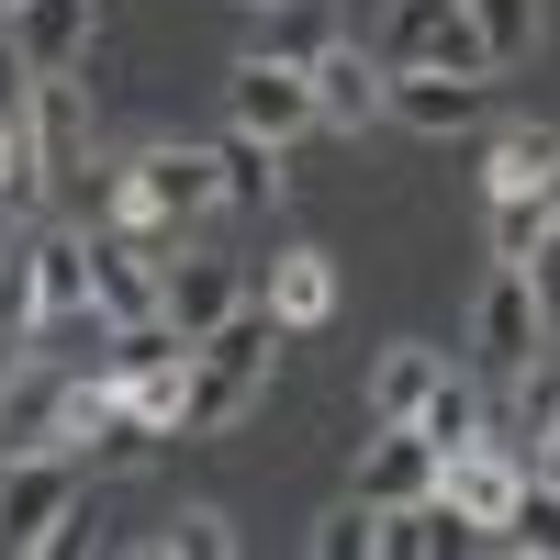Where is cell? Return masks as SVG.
Segmentation results:
<instances>
[{
  "label": "cell",
  "mask_w": 560,
  "mask_h": 560,
  "mask_svg": "<svg viewBox=\"0 0 560 560\" xmlns=\"http://www.w3.org/2000/svg\"><path fill=\"white\" fill-rule=\"evenodd\" d=\"M280 325L269 303H236L213 325V337H191V393H179V438H213V427H236V415L258 404V382H269V359H280Z\"/></svg>",
  "instance_id": "obj_1"
},
{
  "label": "cell",
  "mask_w": 560,
  "mask_h": 560,
  "mask_svg": "<svg viewBox=\"0 0 560 560\" xmlns=\"http://www.w3.org/2000/svg\"><path fill=\"white\" fill-rule=\"evenodd\" d=\"M202 213H224V191H213V147H147L135 168H113V191H102V224L147 236L158 258L191 236Z\"/></svg>",
  "instance_id": "obj_2"
},
{
  "label": "cell",
  "mask_w": 560,
  "mask_h": 560,
  "mask_svg": "<svg viewBox=\"0 0 560 560\" xmlns=\"http://www.w3.org/2000/svg\"><path fill=\"white\" fill-rule=\"evenodd\" d=\"M23 448H79V370L34 348L0 359V459H23Z\"/></svg>",
  "instance_id": "obj_3"
},
{
  "label": "cell",
  "mask_w": 560,
  "mask_h": 560,
  "mask_svg": "<svg viewBox=\"0 0 560 560\" xmlns=\"http://www.w3.org/2000/svg\"><path fill=\"white\" fill-rule=\"evenodd\" d=\"M382 68H459V79H493L482 68V34H471V0H393L382 34H370Z\"/></svg>",
  "instance_id": "obj_4"
},
{
  "label": "cell",
  "mask_w": 560,
  "mask_h": 560,
  "mask_svg": "<svg viewBox=\"0 0 560 560\" xmlns=\"http://www.w3.org/2000/svg\"><path fill=\"white\" fill-rule=\"evenodd\" d=\"M538 348H549V314H538V292H527V269L493 258L482 303H471V370H482V382H516Z\"/></svg>",
  "instance_id": "obj_5"
},
{
  "label": "cell",
  "mask_w": 560,
  "mask_h": 560,
  "mask_svg": "<svg viewBox=\"0 0 560 560\" xmlns=\"http://www.w3.org/2000/svg\"><path fill=\"white\" fill-rule=\"evenodd\" d=\"M68 504H79V448L0 459V549H45V527H57Z\"/></svg>",
  "instance_id": "obj_6"
},
{
  "label": "cell",
  "mask_w": 560,
  "mask_h": 560,
  "mask_svg": "<svg viewBox=\"0 0 560 560\" xmlns=\"http://www.w3.org/2000/svg\"><path fill=\"white\" fill-rule=\"evenodd\" d=\"M224 124L292 147V135H314V79H303L292 57H236V79H224Z\"/></svg>",
  "instance_id": "obj_7"
},
{
  "label": "cell",
  "mask_w": 560,
  "mask_h": 560,
  "mask_svg": "<svg viewBox=\"0 0 560 560\" xmlns=\"http://www.w3.org/2000/svg\"><path fill=\"white\" fill-rule=\"evenodd\" d=\"M247 303V280H236V258H202V247H168V269H158V314L179 325V337H213L224 314Z\"/></svg>",
  "instance_id": "obj_8"
},
{
  "label": "cell",
  "mask_w": 560,
  "mask_h": 560,
  "mask_svg": "<svg viewBox=\"0 0 560 560\" xmlns=\"http://www.w3.org/2000/svg\"><path fill=\"white\" fill-rule=\"evenodd\" d=\"M303 79H314V124H337V135H370V124H382V79H393V68L370 57V45H348V34H337Z\"/></svg>",
  "instance_id": "obj_9"
},
{
  "label": "cell",
  "mask_w": 560,
  "mask_h": 560,
  "mask_svg": "<svg viewBox=\"0 0 560 560\" xmlns=\"http://www.w3.org/2000/svg\"><path fill=\"white\" fill-rule=\"evenodd\" d=\"M23 124H34V147H45V168H57V179H79V168H90V135H102V113H90L79 68L34 79V90H23Z\"/></svg>",
  "instance_id": "obj_10"
},
{
  "label": "cell",
  "mask_w": 560,
  "mask_h": 560,
  "mask_svg": "<svg viewBox=\"0 0 560 560\" xmlns=\"http://www.w3.org/2000/svg\"><path fill=\"white\" fill-rule=\"evenodd\" d=\"M382 113L415 124V135H471L482 124V79H459V68H393L382 79Z\"/></svg>",
  "instance_id": "obj_11"
},
{
  "label": "cell",
  "mask_w": 560,
  "mask_h": 560,
  "mask_svg": "<svg viewBox=\"0 0 560 560\" xmlns=\"http://www.w3.org/2000/svg\"><path fill=\"white\" fill-rule=\"evenodd\" d=\"M158 247L147 236H124V224H102V236H90V303H102L113 325H135V314H158Z\"/></svg>",
  "instance_id": "obj_12"
},
{
  "label": "cell",
  "mask_w": 560,
  "mask_h": 560,
  "mask_svg": "<svg viewBox=\"0 0 560 560\" xmlns=\"http://www.w3.org/2000/svg\"><path fill=\"white\" fill-rule=\"evenodd\" d=\"M12 45H23V68L34 79H57V68H79L90 57V23H102V0H12Z\"/></svg>",
  "instance_id": "obj_13"
},
{
  "label": "cell",
  "mask_w": 560,
  "mask_h": 560,
  "mask_svg": "<svg viewBox=\"0 0 560 560\" xmlns=\"http://www.w3.org/2000/svg\"><path fill=\"white\" fill-rule=\"evenodd\" d=\"M427 493H438L427 427H370V448H359V504H427Z\"/></svg>",
  "instance_id": "obj_14"
},
{
  "label": "cell",
  "mask_w": 560,
  "mask_h": 560,
  "mask_svg": "<svg viewBox=\"0 0 560 560\" xmlns=\"http://www.w3.org/2000/svg\"><path fill=\"white\" fill-rule=\"evenodd\" d=\"M280 179H292V168H280L269 135H247V124H224V135H213V191H224V213H269V202H280Z\"/></svg>",
  "instance_id": "obj_15"
},
{
  "label": "cell",
  "mask_w": 560,
  "mask_h": 560,
  "mask_svg": "<svg viewBox=\"0 0 560 560\" xmlns=\"http://www.w3.org/2000/svg\"><path fill=\"white\" fill-rule=\"evenodd\" d=\"M269 314L292 325V337H314V325L337 314V258H325V247H292V258H269Z\"/></svg>",
  "instance_id": "obj_16"
},
{
  "label": "cell",
  "mask_w": 560,
  "mask_h": 560,
  "mask_svg": "<svg viewBox=\"0 0 560 560\" xmlns=\"http://www.w3.org/2000/svg\"><path fill=\"white\" fill-rule=\"evenodd\" d=\"M370 516H382V549H370V560H448V549L482 538V527H459L438 493H427V504H370Z\"/></svg>",
  "instance_id": "obj_17"
},
{
  "label": "cell",
  "mask_w": 560,
  "mask_h": 560,
  "mask_svg": "<svg viewBox=\"0 0 560 560\" xmlns=\"http://www.w3.org/2000/svg\"><path fill=\"white\" fill-rule=\"evenodd\" d=\"M415 427H427V448L448 459V448H471V438H493V404H482V370H438V393L415 404Z\"/></svg>",
  "instance_id": "obj_18"
},
{
  "label": "cell",
  "mask_w": 560,
  "mask_h": 560,
  "mask_svg": "<svg viewBox=\"0 0 560 560\" xmlns=\"http://www.w3.org/2000/svg\"><path fill=\"white\" fill-rule=\"evenodd\" d=\"M438 348H382V359H370V427H415V404H427L438 393Z\"/></svg>",
  "instance_id": "obj_19"
},
{
  "label": "cell",
  "mask_w": 560,
  "mask_h": 560,
  "mask_svg": "<svg viewBox=\"0 0 560 560\" xmlns=\"http://www.w3.org/2000/svg\"><path fill=\"white\" fill-rule=\"evenodd\" d=\"M12 348H34V359H57V370H102V348H113V314L102 303H68V314H34Z\"/></svg>",
  "instance_id": "obj_20"
},
{
  "label": "cell",
  "mask_w": 560,
  "mask_h": 560,
  "mask_svg": "<svg viewBox=\"0 0 560 560\" xmlns=\"http://www.w3.org/2000/svg\"><path fill=\"white\" fill-rule=\"evenodd\" d=\"M325 45H337V12H325V0H258V45H247V57H292V68H314Z\"/></svg>",
  "instance_id": "obj_21"
},
{
  "label": "cell",
  "mask_w": 560,
  "mask_h": 560,
  "mask_svg": "<svg viewBox=\"0 0 560 560\" xmlns=\"http://www.w3.org/2000/svg\"><path fill=\"white\" fill-rule=\"evenodd\" d=\"M549 158H560V124H504L493 135V191H549Z\"/></svg>",
  "instance_id": "obj_22"
},
{
  "label": "cell",
  "mask_w": 560,
  "mask_h": 560,
  "mask_svg": "<svg viewBox=\"0 0 560 560\" xmlns=\"http://www.w3.org/2000/svg\"><path fill=\"white\" fill-rule=\"evenodd\" d=\"M493 549H549L560 560V482H516V504H504V516H493Z\"/></svg>",
  "instance_id": "obj_23"
},
{
  "label": "cell",
  "mask_w": 560,
  "mask_h": 560,
  "mask_svg": "<svg viewBox=\"0 0 560 560\" xmlns=\"http://www.w3.org/2000/svg\"><path fill=\"white\" fill-rule=\"evenodd\" d=\"M147 549H168V560H236V516H224V504H179V516H158Z\"/></svg>",
  "instance_id": "obj_24"
},
{
  "label": "cell",
  "mask_w": 560,
  "mask_h": 560,
  "mask_svg": "<svg viewBox=\"0 0 560 560\" xmlns=\"http://www.w3.org/2000/svg\"><path fill=\"white\" fill-rule=\"evenodd\" d=\"M471 34H482V68L538 57V0H471Z\"/></svg>",
  "instance_id": "obj_25"
},
{
  "label": "cell",
  "mask_w": 560,
  "mask_h": 560,
  "mask_svg": "<svg viewBox=\"0 0 560 560\" xmlns=\"http://www.w3.org/2000/svg\"><path fill=\"white\" fill-rule=\"evenodd\" d=\"M504 393H516V427H504V438H549V427H560V359H549V348H538Z\"/></svg>",
  "instance_id": "obj_26"
},
{
  "label": "cell",
  "mask_w": 560,
  "mask_h": 560,
  "mask_svg": "<svg viewBox=\"0 0 560 560\" xmlns=\"http://www.w3.org/2000/svg\"><path fill=\"white\" fill-rule=\"evenodd\" d=\"M549 224H560V213H549V191H493V258H527Z\"/></svg>",
  "instance_id": "obj_27"
},
{
  "label": "cell",
  "mask_w": 560,
  "mask_h": 560,
  "mask_svg": "<svg viewBox=\"0 0 560 560\" xmlns=\"http://www.w3.org/2000/svg\"><path fill=\"white\" fill-rule=\"evenodd\" d=\"M34 325V247H0V348Z\"/></svg>",
  "instance_id": "obj_28"
},
{
  "label": "cell",
  "mask_w": 560,
  "mask_h": 560,
  "mask_svg": "<svg viewBox=\"0 0 560 560\" xmlns=\"http://www.w3.org/2000/svg\"><path fill=\"white\" fill-rule=\"evenodd\" d=\"M314 549L325 560H370V549H382V516H370V504H337V516L314 527Z\"/></svg>",
  "instance_id": "obj_29"
},
{
  "label": "cell",
  "mask_w": 560,
  "mask_h": 560,
  "mask_svg": "<svg viewBox=\"0 0 560 560\" xmlns=\"http://www.w3.org/2000/svg\"><path fill=\"white\" fill-rule=\"evenodd\" d=\"M516 269H527V292H538V314H549V348H560V224H549V236H538Z\"/></svg>",
  "instance_id": "obj_30"
},
{
  "label": "cell",
  "mask_w": 560,
  "mask_h": 560,
  "mask_svg": "<svg viewBox=\"0 0 560 560\" xmlns=\"http://www.w3.org/2000/svg\"><path fill=\"white\" fill-rule=\"evenodd\" d=\"M23 90H34V68H23V45H12V23H0V113H23Z\"/></svg>",
  "instance_id": "obj_31"
},
{
  "label": "cell",
  "mask_w": 560,
  "mask_h": 560,
  "mask_svg": "<svg viewBox=\"0 0 560 560\" xmlns=\"http://www.w3.org/2000/svg\"><path fill=\"white\" fill-rule=\"evenodd\" d=\"M527 471H538V482H560V427L538 438V459H527Z\"/></svg>",
  "instance_id": "obj_32"
},
{
  "label": "cell",
  "mask_w": 560,
  "mask_h": 560,
  "mask_svg": "<svg viewBox=\"0 0 560 560\" xmlns=\"http://www.w3.org/2000/svg\"><path fill=\"white\" fill-rule=\"evenodd\" d=\"M549 213H560V158H549Z\"/></svg>",
  "instance_id": "obj_33"
}]
</instances>
